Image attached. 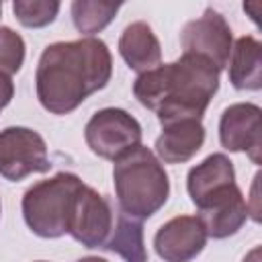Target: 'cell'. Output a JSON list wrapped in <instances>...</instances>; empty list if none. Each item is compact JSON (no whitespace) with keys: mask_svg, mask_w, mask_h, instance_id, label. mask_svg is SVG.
Returning <instances> with one entry per match:
<instances>
[{"mask_svg":"<svg viewBox=\"0 0 262 262\" xmlns=\"http://www.w3.org/2000/svg\"><path fill=\"white\" fill-rule=\"evenodd\" d=\"M61 4L55 0H16L12 2V12L16 20L29 29H41L55 20Z\"/></svg>","mask_w":262,"mask_h":262,"instance_id":"obj_18","label":"cell"},{"mask_svg":"<svg viewBox=\"0 0 262 262\" xmlns=\"http://www.w3.org/2000/svg\"><path fill=\"white\" fill-rule=\"evenodd\" d=\"M0 12H2V2H0Z\"/></svg>","mask_w":262,"mask_h":262,"instance_id":"obj_22","label":"cell"},{"mask_svg":"<svg viewBox=\"0 0 262 262\" xmlns=\"http://www.w3.org/2000/svg\"><path fill=\"white\" fill-rule=\"evenodd\" d=\"M180 45L184 53L199 55L215 66L221 72L231 55L233 33L221 12L215 8H207L203 16L188 20L180 33Z\"/></svg>","mask_w":262,"mask_h":262,"instance_id":"obj_7","label":"cell"},{"mask_svg":"<svg viewBox=\"0 0 262 262\" xmlns=\"http://www.w3.org/2000/svg\"><path fill=\"white\" fill-rule=\"evenodd\" d=\"M45 139L29 127H8L0 131V176L18 182L31 174L49 172Z\"/></svg>","mask_w":262,"mask_h":262,"instance_id":"obj_6","label":"cell"},{"mask_svg":"<svg viewBox=\"0 0 262 262\" xmlns=\"http://www.w3.org/2000/svg\"><path fill=\"white\" fill-rule=\"evenodd\" d=\"M141 135L139 121L127 111L115 106L96 111L84 129V139L90 151L113 162L139 147Z\"/></svg>","mask_w":262,"mask_h":262,"instance_id":"obj_5","label":"cell"},{"mask_svg":"<svg viewBox=\"0 0 262 262\" xmlns=\"http://www.w3.org/2000/svg\"><path fill=\"white\" fill-rule=\"evenodd\" d=\"M207 244V231L199 217L178 215L166 221L154 235L156 254L164 262H190Z\"/></svg>","mask_w":262,"mask_h":262,"instance_id":"obj_11","label":"cell"},{"mask_svg":"<svg viewBox=\"0 0 262 262\" xmlns=\"http://www.w3.org/2000/svg\"><path fill=\"white\" fill-rule=\"evenodd\" d=\"M205 143V127L201 119H176L162 125L156 139V158L166 164H184Z\"/></svg>","mask_w":262,"mask_h":262,"instance_id":"obj_12","label":"cell"},{"mask_svg":"<svg viewBox=\"0 0 262 262\" xmlns=\"http://www.w3.org/2000/svg\"><path fill=\"white\" fill-rule=\"evenodd\" d=\"M25 61V41L10 27H0V74L14 76Z\"/></svg>","mask_w":262,"mask_h":262,"instance_id":"obj_19","label":"cell"},{"mask_svg":"<svg viewBox=\"0 0 262 262\" xmlns=\"http://www.w3.org/2000/svg\"><path fill=\"white\" fill-rule=\"evenodd\" d=\"M117 211L119 207H115L111 199H106L92 186L84 184L78 192L68 233L84 248L104 250L117 219Z\"/></svg>","mask_w":262,"mask_h":262,"instance_id":"obj_8","label":"cell"},{"mask_svg":"<svg viewBox=\"0 0 262 262\" xmlns=\"http://www.w3.org/2000/svg\"><path fill=\"white\" fill-rule=\"evenodd\" d=\"M0 211H2V203H0Z\"/></svg>","mask_w":262,"mask_h":262,"instance_id":"obj_23","label":"cell"},{"mask_svg":"<svg viewBox=\"0 0 262 262\" xmlns=\"http://www.w3.org/2000/svg\"><path fill=\"white\" fill-rule=\"evenodd\" d=\"M217 90L219 72L215 66L190 53L139 74L133 84L135 98L158 115L160 125L176 119H203Z\"/></svg>","mask_w":262,"mask_h":262,"instance_id":"obj_2","label":"cell"},{"mask_svg":"<svg viewBox=\"0 0 262 262\" xmlns=\"http://www.w3.org/2000/svg\"><path fill=\"white\" fill-rule=\"evenodd\" d=\"M113 182L117 207L139 221L156 215L170 196V180L162 162L143 145L115 162Z\"/></svg>","mask_w":262,"mask_h":262,"instance_id":"obj_3","label":"cell"},{"mask_svg":"<svg viewBox=\"0 0 262 262\" xmlns=\"http://www.w3.org/2000/svg\"><path fill=\"white\" fill-rule=\"evenodd\" d=\"M194 205L199 209V221L203 223L207 237L213 239L235 235L250 215L248 201L235 182L215 188Z\"/></svg>","mask_w":262,"mask_h":262,"instance_id":"obj_9","label":"cell"},{"mask_svg":"<svg viewBox=\"0 0 262 262\" xmlns=\"http://www.w3.org/2000/svg\"><path fill=\"white\" fill-rule=\"evenodd\" d=\"M219 141L229 151H246L260 164L262 149V111L252 102H237L223 111L219 119Z\"/></svg>","mask_w":262,"mask_h":262,"instance_id":"obj_10","label":"cell"},{"mask_svg":"<svg viewBox=\"0 0 262 262\" xmlns=\"http://www.w3.org/2000/svg\"><path fill=\"white\" fill-rule=\"evenodd\" d=\"M262 45L256 37L244 35L235 41L229 55V82L235 90L262 88Z\"/></svg>","mask_w":262,"mask_h":262,"instance_id":"obj_14","label":"cell"},{"mask_svg":"<svg viewBox=\"0 0 262 262\" xmlns=\"http://www.w3.org/2000/svg\"><path fill=\"white\" fill-rule=\"evenodd\" d=\"M231 182H235V170H233V162L225 154L207 156L201 164L190 168L186 176V188L192 203H199L215 188H221Z\"/></svg>","mask_w":262,"mask_h":262,"instance_id":"obj_15","label":"cell"},{"mask_svg":"<svg viewBox=\"0 0 262 262\" xmlns=\"http://www.w3.org/2000/svg\"><path fill=\"white\" fill-rule=\"evenodd\" d=\"M82 186L84 182L80 176L72 172H57L55 176L29 186L23 196V217L27 227L43 239L66 235Z\"/></svg>","mask_w":262,"mask_h":262,"instance_id":"obj_4","label":"cell"},{"mask_svg":"<svg viewBox=\"0 0 262 262\" xmlns=\"http://www.w3.org/2000/svg\"><path fill=\"white\" fill-rule=\"evenodd\" d=\"M111 76L113 57L104 41L94 37L57 41L47 45L39 57L37 98L51 115H68L90 94L102 90Z\"/></svg>","mask_w":262,"mask_h":262,"instance_id":"obj_1","label":"cell"},{"mask_svg":"<svg viewBox=\"0 0 262 262\" xmlns=\"http://www.w3.org/2000/svg\"><path fill=\"white\" fill-rule=\"evenodd\" d=\"M119 2H104V0H74L72 2V20L78 33L94 35L100 33L119 12Z\"/></svg>","mask_w":262,"mask_h":262,"instance_id":"obj_17","label":"cell"},{"mask_svg":"<svg viewBox=\"0 0 262 262\" xmlns=\"http://www.w3.org/2000/svg\"><path fill=\"white\" fill-rule=\"evenodd\" d=\"M12 96H14V84H12V80L8 76L0 74V111L12 100Z\"/></svg>","mask_w":262,"mask_h":262,"instance_id":"obj_20","label":"cell"},{"mask_svg":"<svg viewBox=\"0 0 262 262\" xmlns=\"http://www.w3.org/2000/svg\"><path fill=\"white\" fill-rule=\"evenodd\" d=\"M78 262H108L104 258H98V256H88V258H80Z\"/></svg>","mask_w":262,"mask_h":262,"instance_id":"obj_21","label":"cell"},{"mask_svg":"<svg viewBox=\"0 0 262 262\" xmlns=\"http://www.w3.org/2000/svg\"><path fill=\"white\" fill-rule=\"evenodd\" d=\"M104 250L119 254L125 262H147V250L143 244V225L139 219L129 217L121 209L111 231Z\"/></svg>","mask_w":262,"mask_h":262,"instance_id":"obj_16","label":"cell"},{"mask_svg":"<svg viewBox=\"0 0 262 262\" xmlns=\"http://www.w3.org/2000/svg\"><path fill=\"white\" fill-rule=\"evenodd\" d=\"M119 53L125 63L139 74L154 70L162 59L160 41L145 20H135L123 29L119 39Z\"/></svg>","mask_w":262,"mask_h":262,"instance_id":"obj_13","label":"cell"}]
</instances>
